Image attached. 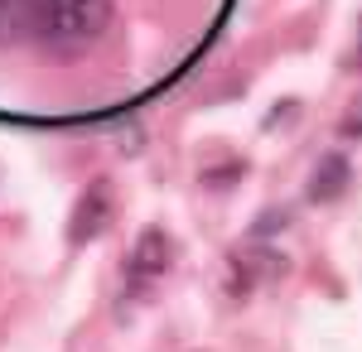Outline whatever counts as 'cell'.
I'll return each instance as SVG.
<instances>
[{
    "label": "cell",
    "mask_w": 362,
    "mask_h": 352,
    "mask_svg": "<svg viewBox=\"0 0 362 352\" xmlns=\"http://www.w3.org/2000/svg\"><path fill=\"white\" fill-rule=\"evenodd\" d=\"M348 179H353L348 155H324V160H319V174H314V184H309V203H334L338 193H348Z\"/></svg>",
    "instance_id": "cell-4"
},
{
    "label": "cell",
    "mask_w": 362,
    "mask_h": 352,
    "mask_svg": "<svg viewBox=\"0 0 362 352\" xmlns=\"http://www.w3.org/2000/svg\"><path fill=\"white\" fill-rule=\"evenodd\" d=\"M280 227H285V213H261V222L251 227V237L261 242V237H271V232H280Z\"/></svg>",
    "instance_id": "cell-6"
},
{
    "label": "cell",
    "mask_w": 362,
    "mask_h": 352,
    "mask_svg": "<svg viewBox=\"0 0 362 352\" xmlns=\"http://www.w3.org/2000/svg\"><path fill=\"white\" fill-rule=\"evenodd\" d=\"M343 136H362V97H358V111H353V121H343Z\"/></svg>",
    "instance_id": "cell-7"
},
{
    "label": "cell",
    "mask_w": 362,
    "mask_h": 352,
    "mask_svg": "<svg viewBox=\"0 0 362 352\" xmlns=\"http://www.w3.org/2000/svg\"><path fill=\"white\" fill-rule=\"evenodd\" d=\"M237 174H242V164H232V169H208L203 184H208V189H237Z\"/></svg>",
    "instance_id": "cell-5"
},
{
    "label": "cell",
    "mask_w": 362,
    "mask_h": 352,
    "mask_svg": "<svg viewBox=\"0 0 362 352\" xmlns=\"http://www.w3.org/2000/svg\"><path fill=\"white\" fill-rule=\"evenodd\" d=\"M116 213V198H112V179H92L87 193L78 198V208H73V222H68V242H92Z\"/></svg>",
    "instance_id": "cell-3"
},
{
    "label": "cell",
    "mask_w": 362,
    "mask_h": 352,
    "mask_svg": "<svg viewBox=\"0 0 362 352\" xmlns=\"http://www.w3.org/2000/svg\"><path fill=\"white\" fill-rule=\"evenodd\" d=\"M112 25V0H54L44 20V44L58 54L92 49Z\"/></svg>",
    "instance_id": "cell-1"
},
{
    "label": "cell",
    "mask_w": 362,
    "mask_h": 352,
    "mask_svg": "<svg viewBox=\"0 0 362 352\" xmlns=\"http://www.w3.org/2000/svg\"><path fill=\"white\" fill-rule=\"evenodd\" d=\"M169 261H174V242H169L165 227H145L136 237V251L126 256V280H131V295L136 299H150L155 290V280L169 271Z\"/></svg>",
    "instance_id": "cell-2"
}]
</instances>
